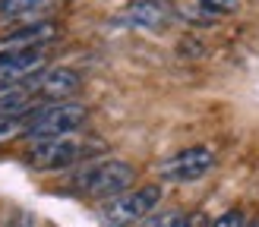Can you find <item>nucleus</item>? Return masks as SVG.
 Returning <instances> with one entry per match:
<instances>
[{"mask_svg": "<svg viewBox=\"0 0 259 227\" xmlns=\"http://www.w3.org/2000/svg\"><path fill=\"white\" fill-rule=\"evenodd\" d=\"M133 180H136L133 164H126L120 158H101V161L92 158L79 164V171L70 177V189L85 199H111L126 193Z\"/></svg>", "mask_w": 259, "mask_h": 227, "instance_id": "obj_2", "label": "nucleus"}, {"mask_svg": "<svg viewBox=\"0 0 259 227\" xmlns=\"http://www.w3.org/2000/svg\"><path fill=\"white\" fill-rule=\"evenodd\" d=\"M167 19H171V10L164 0H133L117 16V22L130 29H161Z\"/></svg>", "mask_w": 259, "mask_h": 227, "instance_id": "obj_9", "label": "nucleus"}, {"mask_svg": "<svg viewBox=\"0 0 259 227\" xmlns=\"http://www.w3.org/2000/svg\"><path fill=\"white\" fill-rule=\"evenodd\" d=\"M79 88H82V76L73 67H54L35 76V95L41 101H73Z\"/></svg>", "mask_w": 259, "mask_h": 227, "instance_id": "obj_6", "label": "nucleus"}, {"mask_svg": "<svg viewBox=\"0 0 259 227\" xmlns=\"http://www.w3.org/2000/svg\"><path fill=\"white\" fill-rule=\"evenodd\" d=\"M139 227H202V218L199 214H187V211H161V214L142 218Z\"/></svg>", "mask_w": 259, "mask_h": 227, "instance_id": "obj_10", "label": "nucleus"}, {"mask_svg": "<svg viewBox=\"0 0 259 227\" xmlns=\"http://www.w3.org/2000/svg\"><path fill=\"white\" fill-rule=\"evenodd\" d=\"M89 123V107L79 101H45L25 114V139H48L79 133Z\"/></svg>", "mask_w": 259, "mask_h": 227, "instance_id": "obj_3", "label": "nucleus"}, {"mask_svg": "<svg viewBox=\"0 0 259 227\" xmlns=\"http://www.w3.org/2000/svg\"><path fill=\"white\" fill-rule=\"evenodd\" d=\"M48 63L45 47L35 50H7L0 54V85H13V82H29L32 76H38Z\"/></svg>", "mask_w": 259, "mask_h": 227, "instance_id": "obj_7", "label": "nucleus"}, {"mask_svg": "<svg viewBox=\"0 0 259 227\" xmlns=\"http://www.w3.org/2000/svg\"><path fill=\"white\" fill-rule=\"evenodd\" d=\"M105 151V142L98 139H85L79 133H67V136H48V139H35L25 151V164L32 171H63V167H76L98 158Z\"/></svg>", "mask_w": 259, "mask_h": 227, "instance_id": "obj_1", "label": "nucleus"}, {"mask_svg": "<svg viewBox=\"0 0 259 227\" xmlns=\"http://www.w3.org/2000/svg\"><path fill=\"white\" fill-rule=\"evenodd\" d=\"M48 0H0V19H16L22 13L41 10Z\"/></svg>", "mask_w": 259, "mask_h": 227, "instance_id": "obj_12", "label": "nucleus"}, {"mask_svg": "<svg viewBox=\"0 0 259 227\" xmlns=\"http://www.w3.org/2000/svg\"><path fill=\"white\" fill-rule=\"evenodd\" d=\"M215 164H218V158H215L212 148L193 145V148H184V151H177V155L164 158L158 164V177L167 183H196L205 174L215 171Z\"/></svg>", "mask_w": 259, "mask_h": 227, "instance_id": "obj_5", "label": "nucleus"}, {"mask_svg": "<svg viewBox=\"0 0 259 227\" xmlns=\"http://www.w3.org/2000/svg\"><path fill=\"white\" fill-rule=\"evenodd\" d=\"M231 10H237V0H196V7L190 13H202V22H212Z\"/></svg>", "mask_w": 259, "mask_h": 227, "instance_id": "obj_11", "label": "nucleus"}, {"mask_svg": "<svg viewBox=\"0 0 259 227\" xmlns=\"http://www.w3.org/2000/svg\"><path fill=\"white\" fill-rule=\"evenodd\" d=\"M161 202V186H139V189H126L120 196H111L105 199V205H101V224L105 227H133L139 224L142 218H149V214L158 208Z\"/></svg>", "mask_w": 259, "mask_h": 227, "instance_id": "obj_4", "label": "nucleus"}, {"mask_svg": "<svg viewBox=\"0 0 259 227\" xmlns=\"http://www.w3.org/2000/svg\"><path fill=\"white\" fill-rule=\"evenodd\" d=\"M57 35H60V25L51 22V19L19 25V29L0 35V54H7V50H35V47H45V44L54 41Z\"/></svg>", "mask_w": 259, "mask_h": 227, "instance_id": "obj_8", "label": "nucleus"}, {"mask_svg": "<svg viewBox=\"0 0 259 227\" xmlns=\"http://www.w3.org/2000/svg\"><path fill=\"white\" fill-rule=\"evenodd\" d=\"M212 227H250V218H247V211H228V214H222Z\"/></svg>", "mask_w": 259, "mask_h": 227, "instance_id": "obj_13", "label": "nucleus"}, {"mask_svg": "<svg viewBox=\"0 0 259 227\" xmlns=\"http://www.w3.org/2000/svg\"><path fill=\"white\" fill-rule=\"evenodd\" d=\"M250 227H259V224H253V221H250Z\"/></svg>", "mask_w": 259, "mask_h": 227, "instance_id": "obj_14", "label": "nucleus"}]
</instances>
